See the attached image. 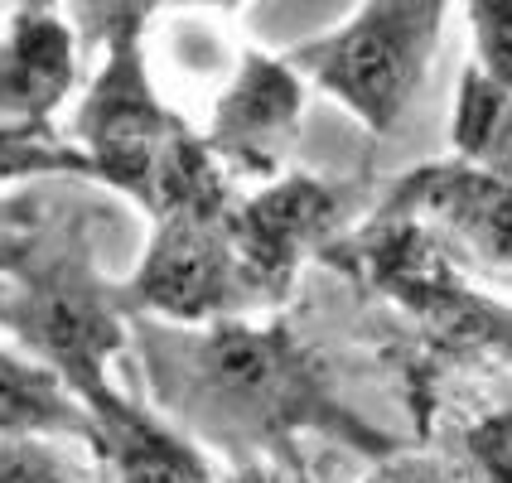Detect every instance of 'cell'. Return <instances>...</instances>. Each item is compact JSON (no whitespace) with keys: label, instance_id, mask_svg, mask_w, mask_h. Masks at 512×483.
Instances as JSON below:
<instances>
[{"label":"cell","instance_id":"6da1fadb","mask_svg":"<svg viewBox=\"0 0 512 483\" xmlns=\"http://www.w3.org/2000/svg\"><path fill=\"white\" fill-rule=\"evenodd\" d=\"M145 372L165 416L218 445H276L290 430L329 426L358 450L387 455L382 435L358 430V421L329 397V382L305 343L285 324H208L184 334L141 329Z\"/></svg>","mask_w":512,"mask_h":483},{"label":"cell","instance_id":"7a4b0ae2","mask_svg":"<svg viewBox=\"0 0 512 483\" xmlns=\"http://www.w3.org/2000/svg\"><path fill=\"white\" fill-rule=\"evenodd\" d=\"M445 20V0H372L329 34L295 44L285 63L300 73V83H314L348 107L372 136H392L426 83Z\"/></svg>","mask_w":512,"mask_h":483},{"label":"cell","instance_id":"3957f363","mask_svg":"<svg viewBox=\"0 0 512 483\" xmlns=\"http://www.w3.org/2000/svg\"><path fill=\"white\" fill-rule=\"evenodd\" d=\"M92 20L102 25L107 54L78 107V150L92 160L102 184L136 194L150 208L165 165L194 131L165 107L145 68L141 25L150 20V10H97Z\"/></svg>","mask_w":512,"mask_h":483},{"label":"cell","instance_id":"277c9868","mask_svg":"<svg viewBox=\"0 0 512 483\" xmlns=\"http://www.w3.org/2000/svg\"><path fill=\"white\" fill-rule=\"evenodd\" d=\"M300 116H305V83L285 63V54L242 49L237 73L213 102L203 145L228 170V179L276 184L300 141Z\"/></svg>","mask_w":512,"mask_h":483},{"label":"cell","instance_id":"5b68a950","mask_svg":"<svg viewBox=\"0 0 512 483\" xmlns=\"http://www.w3.org/2000/svg\"><path fill=\"white\" fill-rule=\"evenodd\" d=\"M343 208L348 199L339 184H319L310 174H281L261 194L232 203L228 237L252 300H281L300 261L339 232Z\"/></svg>","mask_w":512,"mask_h":483},{"label":"cell","instance_id":"8992f818","mask_svg":"<svg viewBox=\"0 0 512 483\" xmlns=\"http://www.w3.org/2000/svg\"><path fill=\"white\" fill-rule=\"evenodd\" d=\"M382 218L421 223L450 252H464L493 271H512V155L508 160H455L430 165L397 184Z\"/></svg>","mask_w":512,"mask_h":483},{"label":"cell","instance_id":"52a82bcc","mask_svg":"<svg viewBox=\"0 0 512 483\" xmlns=\"http://www.w3.org/2000/svg\"><path fill=\"white\" fill-rule=\"evenodd\" d=\"M136 300L184 329L223 324L228 314L252 305V285L237 266L228 223H155V237L136 271Z\"/></svg>","mask_w":512,"mask_h":483},{"label":"cell","instance_id":"ba28073f","mask_svg":"<svg viewBox=\"0 0 512 483\" xmlns=\"http://www.w3.org/2000/svg\"><path fill=\"white\" fill-rule=\"evenodd\" d=\"M78 83V34L63 10L20 5L0 29V121L49 126Z\"/></svg>","mask_w":512,"mask_h":483},{"label":"cell","instance_id":"9c48e42d","mask_svg":"<svg viewBox=\"0 0 512 483\" xmlns=\"http://www.w3.org/2000/svg\"><path fill=\"white\" fill-rule=\"evenodd\" d=\"M78 435L97 450V421L54 368L0 348V440Z\"/></svg>","mask_w":512,"mask_h":483},{"label":"cell","instance_id":"30bf717a","mask_svg":"<svg viewBox=\"0 0 512 483\" xmlns=\"http://www.w3.org/2000/svg\"><path fill=\"white\" fill-rule=\"evenodd\" d=\"M44 174H83L97 179L78 141L54 136V126H10L0 121V184H20V179H44Z\"/></svg>","mask_w":512,"mask_h":483},{"label":"cell","instance_id":"8fae6325","mask_svg":"<svg viewBox=\"0 0 512 483\" xmlns=\"http://www.w3.org/2000/svg\"><path fill=\"white\" fill-rule=\"evenodd\" d=\"M464 25L474 39V73L512 92V0H474L464 5Z\"/></svg>","mask_w":512,"mask_h":483},{"label":"cell","instance_id":"7c38bea8","mask_svg":"<svg viewBox=\"0 0 512 483\" xmlns=\"http://www.w3.org/2000/svg\"><path fill=\"white\" fill-rule=\"evenodd\" d=\"M464 455L474 483H512V411H493L474 421L464 435Z\"/></svg>","mask_w":512,"mask_h":483},{"label":"cell","instance_id":"4fadbf2b","mask_svg":"<svg viewBox=\"0 0 512 483\" xmlns=\"http://www.w3.org/2000/svg\"><path fill=\"white\" fill-rule=\"evenodd\" d=\"M0 483H73L44 440H0Z\"/></svg>","mask_w":512,"mask_h":483},{"label":"cell","instance_id":"5bb4252c","mask_svg":"<svg viewBox=\"0 0 512 483\" xmlns=\"http://www.w3.org/2000/svg\"><path fill=\"white\" fill-rule=\"evenodd\" d=\"M363 483H459L450 469H440L435 459H382L372 474H363Z\"/></svg>","mask_w":512,"mask_h":483}]
</instances>
